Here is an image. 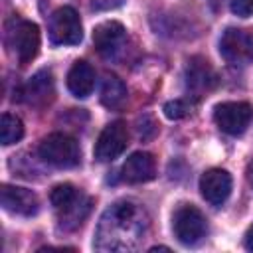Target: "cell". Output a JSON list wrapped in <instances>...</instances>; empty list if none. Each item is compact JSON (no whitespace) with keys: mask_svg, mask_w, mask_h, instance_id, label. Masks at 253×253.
<instances>
[{"mask_svg":"<svg viewBox=\"0 0 253 253\" xmlns=\"http://www.w3.org/2000/svg\"><path fill=\"white\" fill-rule=\"evenodd\" d=\"M0 200H2V208L10 213H16V215L30 217V215H36L40 210L38 196L28 188L4 184L2 192H0Z\"/></svg>","mask_w":253,"mask_h":253,"instance_id":"obj_11","label":"cell"},{"mask_svg":"<svg viewBox=\"0 0 253 253\" xmlns=\"http://www.w3.org/2000/svg\"><path fill=\"white\" fill-rule=\"evenodd\" d=\"M245 247L249 249V251H253V225L247 229V233H245Z\"/></svg>","mask_w":253,"mask_h":253,"instance_id":"obj_21","label":"cell"},{"mask_svg":"<svg viewBox=\"0 0 253 253\" xmlns=\"http://www.w3.org/2000/svg\"><path fill=\"white\" fill-rule=\"evenodd\" d=\"M38 154L43 162L55 168H73L79 164L81 158L77 140L63 132H51L43 136L38 146Z\"/></svg>","mask_w":253,"mask_h":253,"instance_id":"obj_3","label":"cell"},{"mask_svg":"<svg viewBox=\"0 0 253 253\" xmlns=\"http://www.w3.org/2000/svg\"><path fill=\"white\" fill-rule=\"evenodd\" d=\"M188 111H190V105L184 99H174V101H168L164 105V115L168 119H172V121H178V119L186 117Z\"/></svg>","mask_w":253,"mask_h":253,"instance_id":"obj_19","label":"cell"},{"mask_svg":"<svg viewBox=\"0 0 253 253\" xmlns=\"http://www.w3.org/2000/svg\"><path fill=\"white\" fill-rule=\"evenodd\" d=\"M6 45L22 65L30 63L40 51V28L30 20L12 16L6 24Z\"/></svg>","mask_w":253,"mask_h":253,"instance_id":"obj_2","label":"cell"},{"mask_svg":"<svg viewBox=\"0 0 253 253\" xmlns=\"http://www.w3.org/2000/svg\"><path fill=\"white\" fill-rule=\"evenodd\" d=\"M219 53L231 65H245L253 59V36L239 28H227L219 38Z\"/></svg>","mask_w":253,"mask_h":253,"instance_id":"obj_8","label":"cell"},{"mask_svg":"<svg viewBox=\"0 0 253 253\" xmlns=\"http://www.w3.org/2000/svg\"><path fill=\"white\" fill-rule=\"evenodd\" d=\"M121 176L128 184H140V182L152 180L154 178V158L142 150L132 152L123 164Z\"/></svg>","mask_w":253,"mask_h":253,"instance_id":"obj_14","label":"cell"},{"mask_svg":"<svg viewBox=\"0 0 253 253\" xmlns=\"http://www.w3.org/2000/svg\"><path fill=\"white\" fill-rule=\"evenodd\" d=\"M93 87H95V69L87 61L77 59L71 65L69 73H67V89H69V93L73 97H77V99H85V97L91 95Z\"/></svg>","mask_w":253,"mask_h":253,"instance_id":"obj_16","label":"cell"},{"mask_svg":"<svg viewBox=\"0 0 253 253\" xmlns=\"http://www.w3.org/2000/svg\"><path fill=\"white\" fill-rule=\"evenodd\" d=\"M253 119V107L245 101H227L219 103L213 109V121L225 134H241Z\"/></svg>","mask_w":253,"mask_h":253,"instance_id":"obj_7","label":"cell"},{"mask_svg":"<svg viewBox=\"0 0 253 253\" xmlns=\"http://www.w3.org/2000/svg\"><path fill=\"white\" fill-rule=\"evenodd\" d=\"M142 229H144L142 211L130 202H119L105 211L99 225V237L111 239L119 231L117 239H126L128 247H132L134 241L140 237Z\"/></svg>","mask_w":253,"mask_h":253,"instance_id":"obj_1","label":"cell"},{"mask_svg":"<svg viewBox=\"0 0 253 253\" xmlns=\"http://www.w3.org/2000/svg\"><path fill=\"white\" fill-rule=\"evenodd\" d=\"M245 174H247V182H249V186L253 188V160L249 162V166H247V172H245Z\"/></svg>","mask_w":253,"mask_h":253,"instance_id":"obj_22","label":"cell"},{"mask_svg":"<svg viewBox=\"0 0 253 253\" xmlns=\"http://www.w3.org/2000/svg\"><path fill=\"white\" fill-rule=\"evenodd\" d=\"M49 200L55 211L59 213L61 223L65 221V227H67V221H71V227L79 225L89 211V200L73 184H57L51 190Z\"/></svg>","mask_w":253,"mask_h":253,"instance_id":"obj_4","label":"cell"},{"mask_svg":"<svg viewBox=\"0 0 253 253\" xmlns=\"http://www.w3.org/2000/svg\"><path fill=\"white\" fill-rule=\"evenodd\" d=\"M208 2H210V6H211L215 12H217V10L221 8V4H223V0H208Z\"/></svg>","mask_w":253,"mask_h":253,"instance_id":"obj_23","label":"cell"},{"mask_svg":"<svg viewBox=\"0 0 253 253\" xmlns=\"http://www.w3.org/2000/svg\"><path fill=\"white\" fill-rule=\"evenodd\" d=\"M24 136V125L16 115L4 113L2 121H0V142L4 146H10L14 142H18Z\"/></svg>","mask_w":253,"mask_h":253,"instance_id":"obj_18","label":"cell"},{"mask_svg":"<svg viewBox=\"0 0 253 253\" xmlns=\"http://www.w3.org/2000/svg\"><path fill=\"white\" fill-rule=\"evenodd\" d=\"M123 42H125V26L121 22L109 20L99 24L93 30V43L101 55H107V57L115 55V51L123 45Z\"/></svg>","mask_w":253,"mask_h":253,"instance_id":"obj_13","label":"cell"},{"mask_svg":"<svg viewBox=\"0 0 253 253\" xmlns=\"http://www.w3.org/2000/svg\"><path fill=\"white\" fill-rule=\"evenodd\" d=\"M126 144H128L126 125L123 121H115V123H109L101 130L93 152H95V158L99 162H111V160H115L117 156H121L125 152Z\"/></svg>","mask_w":253,"mask_h":253,"instance_id":"obj_9","label":"cell"},{"mask_svg":"<svg viewBox=\"0 0 253 253\" xmlns=\"http://www.w3.org/2000/svg\"><path fill=\"white\" fill-rule=\"evenodd\" d=\"M217 85V75L204 57H192L186 65V87L194 97L210 93Z\"/></svg>","mask_w":253,"mask_h":253,"instance_id":"obj_12","label":"cell"},{"mask_svg":"<svg viewBox=\"0 0 253 253\" xmlns=\"http://www.w3.org/2000/svg\"><path fill=\"white\" fill-rule=\"evenodd\" d=\"M231 12L239 18H247L253 14V0H231Z\"/></svg>","mask_w":253,"mask_h":253,"instance_id":"obj_20","label":"cell"},{"mask_svg":"<svg viewBox=\"0 0 253 253\" xmlns=\"http://www.w3.org/2000/svg\"><path fill=\"white\" fill-rule=\"evenodd\" d=\"M200 192L211 206H223L231 194V176L223 168H210L200 178Z\"/></svg>","mask_w":253,"mask_h":253,"instance_id":"obj_10","label":"cell"},{"mask_svg":"<svg viewBox=\"0 0 253 253\" xmlns=\"http://www.w3.org/2000/svg\"><path fill=\"white\" fill-rule=\"evenodd\" d=\"M126 101V87L125 83L115 77V75H109L105 81H103V87H101V103L115 111V109H121Z\"/></svg>","mask_w":253,"mask_h":253,"instance_id":"obj_17","label":"cell"},{"mask_svg":"<svg viewBox=\"0 0 253 253\" xmlns=\"http://www.w3.org/2000/svg\"><path fill=\"white\" fill-rule=\"evenodd\" d=\"M22 95H24V101L28 105H32V107H43V105H47L53 99V79H51V73L47 69L38 71L26 83Z\"/></svg>","mask_w":253,"mask_h":253,"instance_id":"obj_15","label":"cell"},{"mask_svg":"<svg viewBox=\"0 0 253 253\" xmlns=\"http://www.w3.org/2000/svg\"><path fill=\"white\" fill-rule=\"evenodd\" d=\"M172 229L180 243L196 245L208 233L206 215L192 204H180L172 215Z\"/></svg>","mask_w":253,"mask_h":253,"instance_id":"obj_5","label":"cell"},{"mask_svg":"<svg viewBox=\"0 0 253 253\" xmlns=\"http://www.w3.org/2000/svg\"><path fill=\"white\" fill-rule=\"evenodd\" d=\"M49 40L55 45H75L83 38L79 14L71 6L57 8L49 18Z\"/></svg>","mask_w":253,"mask_h":253,"instance_id":"obj_6","label":"cell"}]
</instances>
